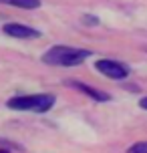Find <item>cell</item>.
Masks as SVG:
<instances>
[{
    "label": "cell",
    "instance_id": "obj_7",
    "mask_svg": "<svg viewBox=\"0 0 147 153\" xmlns=\"http://www.w3.org/2000/svg\"><path fill=\"white\" fill-rule=\"evenodd\" d=\"M127 153H147V141H137V143H133Z\"/></svg>",
    "mask_w": 147,
    "mask_h": 153
},
{
    "label": "cell",
    "instance_id": "obj_11",
    "mask_svg": "<svg viewBox=\"0 0 147 153\" xmlns=\"http://www.w3.org/2000/svg\"><path fill=\"white\" fill-rule=\"evenodd\" d=\"M0 153H12V151H10L8 147H2V145H0Z\"/></svg>",
    "mask_w": 147,
    "mask_h": 153
},
{
    "label": "cell",
    "instance_id": "obj_8",
    "mask_svg": "<svg viewBox=\"0 0 147 153\" xmlns=\"http://www.w3.org/2000/svg\"><path fill=\"white\" fill-rule=\"evenodd\" d=\"M83 20H85L87 26H97V24H99V18L93 16V14H85V16H83Z\"/></svg>",
    "mask_w": 147,
    "mask_h": 153
},
{
    "label": "cell",
    "instance_id": "obj_4",
    "mask_svg": "<svg viewBox=\"0 0 147 153\" xmlns=\"http://www.w3.org/2000/svg\"><path fill=\"white\" fill-rule=\"evenodd\" d=\"M2 32L10 38H22V40H30V38L40 36V30H36L34 26H28L24 22H6L2 26Z\"/></svg>",
    "mask_w": 147,
    "mask_h": 153
},
{
    "label": "cell",
    "instance_id": "obj_2",
    "mask_svg": "<svg viewBox=\"0 0 147 153\" xmlns=\"http://www.w3.org/2000/svg\"><path fill=\"white\" fill-rule=\"evenodd\" d=\"M56 97L50 93H36V95H16L6 101V107L12 111H30V113H48L54 107Z\"/></svg>",
    "mask_w": 147,
    "mask_h": 153
},
{
    "label": "cell",
    "instance_id": "obj_3",
    "mask_svg": "<svg viewBox=\"0 0 147 153\" xmlns=\"http://www.w3.org/2000/svg\"><path fill=\"white\" fill-rule=\"evenodd\" d=\"M95 69L99 71L103 76L113 79V81H123L131 73L127 65H123V62H119V61H113V59H99V61L95 62Z\"/></svg>",
    "mask_w": 147,
    "mask_h": 153
},
{
    "label": "cell",
    "instance_id": "obj_10",
    "mask_svg": "<svg viewBox=\"0 0 147 153\" xmlns=\"http://www.w3.org/2000/svg\"><path fill=\"white\" fill-rule=\"evenodd\" d=\"M139 107L143 109V111H147V97H141L139 99Z\"/></svg>",
    "mask_w": 147,
    "mask_h": 153
},
{
    "label": "cell",
    "instance_id": "obj_1",
    "mask_svg": "<svg viewBox=\"0 0 147 153\" xmlns=\"http://www.w3.org/2000/svg\"><path fill=\"white\" fill-rule=\"evenodd\" d=\"M91 51L87 48H77V46H67V45H54L47 53H42V62L50 67H79L91 56Z\"/></svg>",
    "mask_w": 147,
    "mask_h": 153
},
{
    "label": "cell",
    "instance_id": "obj_6",
    "mask_svg": "<svg viewBox=\"0 0 147 153\" xmlns=\"http://www.w3.org/2000/svg\"><path fill=\"white\" fill-rule=\"evenodd\" d=\"M0 4H8V6H16V8H26V10H36V8H40V0H0Z\"/></svg>",
    "mask_w": 147,
    "mask_h": 153
},
{
    "label": "cell",
    "instance_id": "obj_9",
    "mask_svg": "<svg viewBox=\"0 0 147 153\" xmlns=\"http://www.w3.org/2000/svg\"><path fill=\"white\" fill-rule=\"evenodd\" d=\"M0 145H2V147H8V149H20L18 145H12L10 141H4V139H0Z\"/></svg>",
    "mask_w": 147,
    "mask_h": 153
},
{
    "label": "cell",
    "instance_id": "obj_5",
    "mask_svg": "<svg viewBox=\"0 0 147 153\" xmlns=\"http://www.w3.org/2000/svg\"><path fill=\"white\" fill-rule=\"evenodd\" d=\"M65 85L71 87V89H75V91H79V93H83V95H87V97H89V99H93L95 103H107V101H111V95H109V93L101 91V89H95V87L83 83V81L69 79V81H65Z\"/></svg>",
    "mask_w": 147,
    "mask_h": 153
}]
</instances>
